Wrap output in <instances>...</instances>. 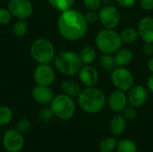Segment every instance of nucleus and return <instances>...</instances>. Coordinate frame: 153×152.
<instances>
[{
  "mask_svg": "<svg viewBox=\"0 0 153 152\" xmlns=\"http://www.w3.org/2000/svg\"><path fill=\"white\" fill-rule=\"evenodd\" d=\"M31 97L38 104L48 105L52 101L54 98V92L49 86L37 84L31 90Z\"/></svg>",
  "mask_w": 153,
  "mask_h": 152,
  "instance_id": "obj_15",
  "label": "nucleus"
},
{
  "mask_svg": "<svg viewBox=\"0 0 153 152\" xmlns=\"http://www.w3.org/2000/svg\"><path fill=\"white\" fill-rule=\"evenodd\" d=\"M54 60L56 70L60 73L66 76H74L78 74L82 66V62L79 54L72 50H65L60 52Z\"/></svg>",
  "mask_w": 153,
  "mask_h": 152,
  "instance_id": "obj_3",
  "label": "nucleus"
},
{
  "mask_svg": "<svg viewBox=\"0 0 153 152\" xmlns=\"http://www.w3.org/2000/svg\"><path fill=\"white\" fill-rule=\"evenodd\" d=\"M12 20V13L8 8H0V24L5 25L9 23Z\"/></svg>",
  "mask_w": 153,
  "mask_h": 152,
  "instance_id": "obj_32",
  "label": "nucleus"
},
{
  "mask_svg": "<svg viewBox=\"0 0 153 152\" xmlns=\"http://www.w3.org/2000/svg\"><path fill=\"white\" fill-rule=\"evenodd\" d=\"M7 8L19 20H26L33 13V4L30 0H10Z\"/></svg>",
  "mask_w": 153,
  "mask_h": 152,
  "instance_id": "obj_10",
  "label": "nucleus"
},
{
  "mask_svg": "<svg viewBox=\"0 0 153 152\" xmlns=\"http://www.w3.org/2000/svg\"><path fill=\"white\" fill-rule=\"evenodd\" d=\"M78 77L82 84L85 87L96 86L100 79L98 70L91 65H82L78 73Z\"/></svg>",
  "mask_w": 153,
  "mask_h": 152,
  "instance_id": "obj_13",
  "label": "nucleus"
},
{
  "mask_svg": "<svg viewBox=\"0 0 153 152\" xmlns=\"http://www.w3.org/2000/svg\"><path fill=\"white\" fill-rule=\"evenodd\" d=\"M13 117V110L7 106L0 107V126H5L9 125Z\"/></svg>",
  "mask_w": 153,
  "mask_h": 152,
  "instance_id": "obj_25",
  "label": "nucleus"
},
{
  "mask_svg": "<svg viewBox=\"0 0 153 152\" xmlns=\"http://www.w3.org/2000/svg\"><path fill=\"white\" fill-rule=\"evenodd\" d=\"M146 86H147V90L153 94V73L148 78Z\"/></svg>",
  "mask_w": 153,
  "mask_h": 152,
  "instance_id": "obj_37",
  "label": "nucleus"
},
{
  "mask_svg": "<svg viewBox=\"0 0 153 152\" xmlns=\"http://www.w3.org/2000/svg\"><path fill=\"white\" fill-rule=\"evenodd\" d=\"M24 138L17 129H7L2 137V144L7 152H21L24 147Z\"/></svg>",
  "mask_w": 153,
  "mask_h": 152,
  "instance_id": "obj_9",
  "label": "nucleus"
},
{
  "mask_svg": "<svg viewBox=\"0 0 153 152\" xmlns=\"http://www.w3.org/2000/svg\"><path fill=\"white\" fill-rule=\"evenodd\" d=\"M95 43L97 49L102 54H115L122 47V40L119 33L115 30L103 29L96 36Z\"/></svg>",
  "mask_w": 153,
  "mask_h": 152,
  "instance_id": "obj_4",
  "label": "nucleus"
},
{
  "mask_svg": "<svg viewBox=\"0 0 153 152\" xmlns=\"http://www.w3.org/2000/svg\"><path fill=\"white\" fill-rule=\"evenodd\" d=\"M30 128H31V123L30 120H28L26 118H22L17 122L16 129L22 134L28 133L30 130Z\"/></svg>",
  "mask_w": 153,
  "mask_h": 152,
  "instance_id": "obj_29",
  "label": "nucleus"
},
{
  "mask_svg": "<svg viewBox=\"0 0 153 152\" xmlns=\"http://www.w3.org/2000/svg\"><path fill=\"white\" fill-rule=\"evenodd\" d=\"M118 141L115 136L106 137L99 143V150L100 152H113L117 146Z\"/></svg>",
  "mask_w": 153,
  "mask_h": 152,
  "instance_id": "obj_23",
  "label": "nucleus"
},
{
  "mask_svg": "<svg viewBox=\"0 0 153 152\" xmlns=\"http://www.w3.org/2000/svg\"><path fill=\"white\" fill-rule=\"evenodd\" d=\"M79 56L82 65H91L97 58V52L94 47L87 46L81 49Z\"/></svg>",
  "mask_w": 153,
  "mask_h": 152,
  "instance_id": "obj_21",
  "label": "nucleus"
},
{
  "mask_svg": "<svg viewBox=\"0 0 153 152\" xmlns=\"http://www.w3.org/2000/svg\"><path fill=\"white\" fill-rule=\"evenodd\" d=\"M140 6L144 11L153 10V0H140Z\"/></svg>",
  "mask_w": 153,
  "mask_h": 152,
  "instance_id": "obj_36",
  "label": "nucleus"
},
{
  "mask_svg": "<svg viewBox=\"0 0 153 152\" xmlns=\"http://www.w3.org/2000/svg\"><path fill=\"white\" fill-rule=\"evenodd\" d=\"M127 126V120L125 118L123 114L117 113L109 123V130L110 133L115 137L121 136L126 130Z\"/></svg>",
  "mask_w": 153,
  "mask_h": 152,
  "instance_id": "obj_17",
  "label": "nucleus"
},
{
  "mask_svg": "<svg viewBox=\"0 0 153 152\" xmlns=\"http://www.w3.org/2000/svg\"><path fill=\"white\" fill-rule=\"evenodd\" d=\"M61 89L65 94L68 95L73 99L78 98V96L82 90L81 85L73 80H65L61 84Z\"/></svg>",
  "mask_w": 153,
  "mask_h": 152,
  "instance_id": "obj_19",
  "label": "nucleus"
},
{
  "mask_svg": "<svg viewBox=\"0 0 153 152\" xmlns=\"http://www.w3.org/2000/svg\"><path fill=\"white\" fill-rule=\"evenodd\" d=\"M99 22L105 29L115 30L120 23V12L114 5H103L98 12Z\"/></svg>",
  "mask_w": 153,
  "mask_h": 152,
  "instance_id": "obj_8",
  "label": "nucleus"
},
{
  "mask_svg": "<svg viewBox=\"0 0 153 152\" xmlns=\"http://www.w3.org/2000/svg\"><path fill=\"white\" fill-rule=\"evenodd\" d=\"M143 53L145 56L151 57L153 56V43L150 42H144V45L143 46Z\"/></svg>",
  "mask_w": 153,
  "mask_h": 152,
  "instance_id": "obj_34",
  "label": "nucleus"
},
{
  "mask_svg": "<svg viewBox=\"0 0 153 152\" xmlns=\"http://www.w3.org/2000/svg\"><path fill=\"white\" fill-rule=\"evenodd\" d=\"M13 33L18 38L23 37L28 31V24L25 20H19L13 26Z\"/></svg>",
  "mask_w": 153,
  "mask_h": 152,
  "instance_id": "obj_27",
  "label": "nucleus"
},
{
  "mask_svg": "<svg viewBox=\"0 0 153 152\" xmlns=\"http://www.w3.org/2000/svg\"><path fill=\"white\" fill-rule=\"evenodd\" d=\"M122 114H123V116H125V118L127 121H134V120H135L136 117H137V115H138L136 108H134V107H132V106H130V105L127 106L124 109V111L122 112Z\"/></svg>",
  "mask_w": 153,
  "mask_h": 152,
  "instance_id": "obj_30",
  "label": "nucleus"
},
{
  "mask_svg": "<svg viewBox=\"0 0 153 152\" xmlns=\"http://www.w3.org/2000/svg\"><path fill=\"white\" fill-rule=\"evenodd\" d=\"M77 104L83 112L94 115L104 109L107 104V98L105 93L100 89L95 87H87L82 90L78 96Z\"/></svg>",
  "mask_w": 153,
  "mask_h": 152,
  "instance_id": "obj_2",
  "label": "nucleus"
},
{
  "mask_svg": "<svg viewBox=\"0 0 153 152\" xmlns=\"http://www.w3.org/2000/svg\"><path fill=\"white\" fill-rule=\"evenodd\" d=\"M30 55L39 64H49L56 57V49L48 39H38L30 46Z\"/></svg>",
  "mask_w": 153,
  "mask_h": 152,
  "instance_id": "obj_6",
  "label": "nucleus"
},
{
  "mask_svg": "<svg viewBox=\"0 0 153 152\" xmlns=\"http://www.w3.org/2000/svg\"><path fill=\"white\" fill-rule=\"evenodd\" d=\"M116 151L117 152H138V148L133 140L125 138L118 141Z\"/></svg>",
  "mask_w": 153,
  "mask_h": 152,
  "instance_id": "obj_24",
  "label": "nucleus"
},
{
  "mask_svg": "<svg viewBox=\"0 0 153 152\" xmlns=\"http://www.w3.org/2000/svg\"><path fill=\"white\" fill-rule=\"evenodd\" d=\"M88 26L84 13L74 8L61 12L57 19L59 34L69 41H77L82 39L88 31Z\"/></svg>",
  "mask_w": 153,
  "mask_h": 152,
  "instance_id": "obj_1",
  "label": "nucleus"
},
{
  "mask_svg": "<svg viewBox=\"0 0 153 152\" xmlns=\"http://www.w3.org/2000/svg\"><path fill=\"white\" fill-rule=\"evenodd\" d=\"M114 57L117 66L126 67L132 63L134 59V53L129 48H120L115 53Z\"/></svg>",
  "mask_w": 153,
  "mask_h": 152,
  "instance_id": "obj_18",
  "label": "nucleus"
},
{
  "mask_svg": "<svg viewBox=\"0 0 153 152\" xmlns=\"http://www.w3.org/2000/svg\"><path fill=\"white\" fill-rule=\"evenodd\" d=\"M54 116H55V115H54L52 109L50 108V107L49 108H48V107L43 108L39 112V119L43 123L49 122L50 120H52V118Z\"/></svg>",
  "mask_w": 153,
  "mask_h": 152,
  "instance_id": "obj_28",
  "label": "nucleus"
},
{
  "mask_svg": "<svg viewBox=\"0 0 153 152\" xmlns=\"http://www.w3.org/2000/svg\"><path fill=\"white\" fill-rule=\"evenodd\" d=\"M101 2L103 5H110L113 2H115V0H101Z\"/></svg>",
  "mask_w": 153,
  "mask_h": 152,
  "instance_id": "obj_39",
  "label": "nucleus"
},
{
  "mask_svg": "<svg viewBox=\"0 0 153 152\" xmlns=\"http://www.w3.org/2000/svg\"><path fill=\"white\" fill-rule=\"evenodd\" d=\"M117 4L123 8H131L135 5L137 0H115Z\"/></svg>",
  "mask_w": 153,
  "mask_h": 152,
  "instance_id": "obj_35",
  "label": "nucleus"
},
{
  "mask_svg": "<svg viewBox=\"0 0 153 152\" xmlns=\"http://www.w3.org/2000/svg\"><path fill=\"white\" fill-rule=\"evenodd\" d=\"M84 16L88 24H93L99 21V13H97V11L88 10V12L84 13Z\"/></svg>",
  "mask_w": 153,
  "mask_h": 152,
  "instance_id": "obj_33",
  "label": "nucleus"
},
{
  "mask_svg": "<svg viewBox=\"0 0 153 152\" xmlns=\"http://www.w3.org/2000/svg\"><path fill=\"white\" fill-rule=\"evenodd\" d=\"M148 91L149 90H147V88L143 85L133 86L128 90V94H127L128 105L135 108H139L143 107L148 99V96H149Z\"/></svg>",
  "mask_w": 153,
  "mask_h": 152,
  "instance_id": "obj_12",
  "label": "nucleus"
},
{
  "mask_svg": "<svg viewBox=\"0 0 153 152\" xmlns=\"http://www.w3.org/2000/svg\"><path fill=\"white\" fill-rule=\"evenodd\" d=\"M83 5L91 11H99L102 6L101 0H82Z\"/></svg>",
  "mask_w": 153,
  "mask_h": 152,
  "instance_id": "obj_31",
  "label": "nucleus"
},
{
  "mask_svg": "<svg viewBox=\"0 0 153 152\" xmlns=\"http://www.w3.org/2000/svg\"><path fill=\"white\" fill-rule=\"evenodd\" d=\"M33 78L38 85L50 86L55 81L56 73L48 64H39L34 70Z\"/></svg>",
  "mask_w": 153,
  "mask_h": 152,
  "instance_id": "obj_11",
  "label": "nucleus"
},
{
  "mask_svg": "<svg viewBox=\"0 0 153 152\" xmlns=\"http://www.w3.org/2000/svg\"><path fill=\"white\" fill-rule=\"evenodd\" d=\"M49 105L55 116L60 120H70L75 114L76 105L74 99L65 93L54 96Z\"/></svg>",
  "mask_w": 153,
  "mask_h": 152,
  "instance_id": "obj_5",
  "label": "nucleus"
},
{
  "mask_svg": "<svg viewBox=\"0 0 153 152\" xmlns=\"http://www.w3.org/2000/svg\"><path fill=\"white\" fill-rule=\"evenodd\" d=\"M107 102L113 112H115L116 114L122 113L128 105L127 95L125 93V91L116 90L112 91L111 94L108 96Z\"/></svg>",
  "mask_w": 153,
  "mask_h": 152,
  "instance_id": "obj_14",
  "label": "nucleus"
},
{
  "mask_svg": "<svg viewBox=\"0 0 153 152\" xmlns=\"http://www.w3.org/2000/svg\"><path fill=\"white\" fill-rule=\"evenodd\" d=\"M110 81L116 90L128 91L134 83V78L132 72L126 67L117 66L110 73Z\"/></svg>",
  "mask_w": 153,
  "mask_h": 152,
  "instance_id": "obj_7",
  "label": "nucleus"
},
{
  "mask_svg": "<svg viewBox=\"0 0 153 152\" xmlns=\"http://www.w3.org/2000/svg\"><path fill=\"white\" fill-rule=\"evenodd\" d=\"M121 40L125 44H132L137 40L139 38V32L137 28L134 27H127L121 30L119 33Z\"/></svg>",
  "mask_w": 153,
  "mask_h": 152,
  "instance_id": "obj_20",
  "label": "nucleus"
},
{
  "mask_svg": "<svg viewBox=\"0 0 153 152\" xmlns=\"http://www.w3.org/2000/svg\"><path fill=\"white\" fill-rule=\"evenodd\" d=\"M139 37L144 42L153 43V17L146 16L142 18L137 25Z\"/></svg>",
  "mask_w": 153,
  "mask_h": 152,
  "instance_id": "obj_16",
  "label": "nucleus"
},
{
  "mask_svg": "<svg viewBox=\"0 0 153 152\" xmlns=\"http://www.w3.org/2000/svg\"><path fill=\"white\" fill-rule=\"evenodd\" d=\"M49 4L60 12L72 8L75 3V0H48Z\"/></svg>",
  "mask_w": 153,
  "mask_h": 152,
  "instance_id": "obj_26",
  "label": "nucleus"
},
{
  "mask_svg": "<svg viewBox=\"0 0 153 152\" xmlns=\"http://www.w3.org/2000/svg\"><path fill=\"white\" fill-rule=\"evenodd\" d=\"M147 68L148 70L152 73H153V56L150 57V59L148 60V63H147Z\"/></svg>",
  "mask_w": 153,
  "mask_h": 152,
  "instance_id": "obj_38",
  "label": "nucleus"
},
{
  "mask_svg": "<svg viewBox=\"0 0 153 152\" xmlns=\"http://www.w3.org/2000/svg\"><path fill=\"white\" fill-rule=\"evenodd\" d=\"M99 64L100 67L108 73H111L117 67L115 57L112 54H103L100 57Z\"/></svg>",
  "mask_w": 153,
  "mask_h": 152,
  "instance_id": "obj_22",
  "label": "nucleus"
}]
</instances>
